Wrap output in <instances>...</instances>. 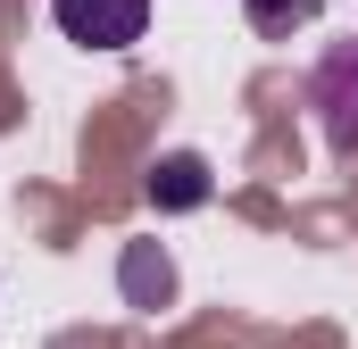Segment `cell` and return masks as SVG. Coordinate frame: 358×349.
Wrapping results in <instances>:
<instances>
[{
  "instance_id": "obj_4",
  "label": "cell",
  "mask_w": 358,
  "mask_h": 349,
  "mask_svg": "<svg viewBox=\"0 0 358 349\" xmlns=\"http://www.w3.org/2000/svg\"><path fill=\"white\" fill-rule=\"evenodd\" d=\"M167 291H176V266H167V250L134 242V250H125V299H142V308H167Z\"/></svg>"
},
{
  "instance_id": "obj_1",
  "label": "cell",
  "mask_w": 358,
  "mask_h": 349,
  "mask_svg": "<svg viewBox=\"0 0 358 349\" xmlns=\"http://www.w3.org/2000/svg\"><path fill=\"white\" fill-rule=\"evenodd\" d=\"M308 108L334 142V158H358V42H334L308 75Z\"/></svg>"
},
{
  "instance_id": "obj_5",
  "label": "cell",
  "mask_w": 358,
  "mask_h": 349,
  "mask_svg": "<svg viewBox=\"0 0 358 349\" xmlns=\"http://www.w3.org/2000/svg\"><path fill=\"white\" fill-rule=\"evenodd\" d=\"M325 17V0H250V34L259 42H292L300 25H317Z\"/></svg>"
},
{
  "instance_id": "obj_2",
  "label": "cell",
  "mask_w": 358,
  "mask_h": 349,
  "mask_svg": "<svg viewBox=\"0 0 358 349\" xmlns=\"http://www.w3.org/2000/svg\"><path fill=\"white\" fill-rule=\"evenodd\" d=\"M50 25L76 50H134L150 34V0H50Z\"/></svg>"
},
{
  "instance_id": "obj_3",
  "label": "cell",
  "mask_w": 358,
  "mask_h": 349,
  "mask_svg": "<svg viewBox=\"0 0 358 349\" xmlns=\"http://www.w3.org/2000/svg\"><path fill=\"white\" fill-rule=\"evenodd\" d=\"M208 158L200 150H167L159 167H150V208L159 216H192V208H208Z\"/></svg>"
}]
</instances>
